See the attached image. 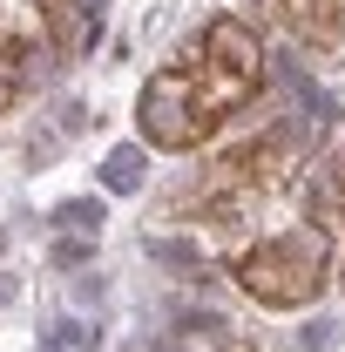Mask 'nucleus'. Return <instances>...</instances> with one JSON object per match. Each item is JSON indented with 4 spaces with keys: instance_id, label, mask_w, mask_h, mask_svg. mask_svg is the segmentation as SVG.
<instances>
[{
    "instance_id": "nucleus-1",
    "label": "nucleus",
    "mask_w": 345,
    "mask_h": 352,
    "mask_svg": "<svg viewBox=\"0 0 345 352\" xmlns=\"http://www.w3.org/2000/svg\"><path fill=\"white\" fill-rule=\"evenodd\" d=\"M258 88H264V41L237 14H216L183 61L149 75V88L135 95V129L149 149H197Z\"/></svg>"
},
{
    "instance_id": "nucleus-2",
    "label": "nucleus",
    "mask_w": 345,
    "mask_h": 352,
    "mask_svg": "<svg viewBox=\"0 0 345 352\" xmlns=\"http://www.w3.org/2000/svg\"><path fill=\"white\" fill-rule=\"evenodd\" d=\"M237 285L271 311H298L318 298L325 285V230H285V237H264L237 258Z\"/></svg>"
},
{
    "instance_id": "nucleus-3",
    "label": "nucleus",
    "mask_w": 345,
    "mask_h": 352,
    "mask_svg": "<svg viewBox=\"0 0 345 352\" xmlns=\"http://www.w3.org/2000/svg\"><path fill=\"white\" fill-rule=\"evenodd\" d=\"M41 28H47V41L61 47V54H82L95 41V28H102V0H47Z\"/></svg>"
},
{
    "instance_id": "nucleus-4",
    "label": "nucleus",
    "mask_w": 345,
    "mask_h": 352,
    "mask_svg": "<svg viewBox=\"0 0 345 352\" xmlns=\"http://www.w3.org/2000/svg\"><path fill=\"white\" fill-rule=\"evenodd\" d=\"M278 7L298 28V41H311V47H332L345 34V0H278Z\"/></svg>"
},
{
    "instance_id": "nucleus-5",
    "label": "nucleus",
    "mask_w": 345,
    "mask_h": 352,
    "mask_svg": "<svg viewBox=\"0 0 345 352\" xmlns=\"http://www.w3.org/2000/svg\"><path fill=\"white\" fill-rule=\"evenodd\" d=\"M339 204H345V197H339Z\"/></svg>"
}]
</instances>
